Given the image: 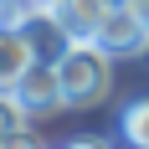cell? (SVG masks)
<instances>
[{
  "label": "cell",
  "mask_w": 149,
  "mask_h": 149,
  "mask_svg": "<svg viewBox=\"0 0 149 149\" xmlns=\"http://www.w3.org/2000/svg\"><path fill=\"white\" fill-rule=\"evenodd\" d=\"M113 62H118V57L103 52L93 36H77V41L67 46V57L57 62L67 108H93V103H103L108 93H113Z\"/></svg>",
  "instance_id": "1"
},
{
  "label": "cell",
  "mask_w": 149,
  "mask_h": 149,
  "mask_svg": "<svg viewBox=\"0 0 149 149\" xmlns=\"http://www.w3.org/2000/svg\"><path fill=\"white\" fill-rule=\"evenodd\" d=\"M93 41L103 52H113V57H144L149 52V31H144V21H139V10L129 0H113L103 10V21H98V31H93Z\"/></svg>",
  "instance_id": "2"
},
{
  "label": "cell",
  "mask_w": 149,
  "mask_h": 149,
  "mask_svg": "<svg viewBox=\"0 0 149 149\" xmlns=\"http://www.w3.org/2000/svg\"><path fill=\"white\" fill-rule=\"evenodd\" d=\"M15 103L26 108L31 118L67 108V98H62V77H57V62H36V67L21 77V82H15Z\"/></svg>",
  "instance_id": "3"
},
{
  "label": "cell",
  "mask_w": 149,
  "mask_h": 149,
  "mask_svg": "<svg viewBox=\"0 0 149 149\" xmlns=\"http://www.w3.org/2000/svg\"><path fill=\"white\" fill-rule=\"evenodd\" d=\"M36 67V52L21 36V26H0V93H15V82Z\"/></svg>",
  "instance_id": "4"
},
{
  "label": "cell",
  "mask_w": 149,
  "mask_h": 149,
  "mask_svg": "<svg viewBox=\"0 0 149 149\" xmlns=\"http://www.w3.org/2000/svg\"><path fill=\"white\" fill-rule=\"evenodd\" d=\"M108 5H113V0H62V5H57V15L72 26V36H93Z\"/></svg>",
  "instance_id": "5"
},
{
  "label": "cell",
  "mask_w": 149,
  "mask_h": 149,
  "mask_svg": "<svg viewBox=\"0 0 149 149\" xmlns=\"http://www.w3.org/2000/svg\"><path fill=\"white\" fill-rule=\"evenodd\" d=\"M118 139L129 149H149V98H134L118 113Z\"/></svg>",
  "instance_id": "6"
},
{
  "label": "cell",
  "mask_w": 149,
  "mask_h": 149,
  "mask_svg": "<svg viewBox=\"0 0 149 149\" xmlns=\"http://www.w3.org/2000/svg\"><path fill=\"white\" fill-rule=\"evenodd\" d=\"M26 123H31V113L15 103V93H0V139L15 134V129H26Z\"/></svg>",
  "instance_id": "7"
},
{
  "label": "cell",
  "mask_w": 149,
  "mask_h": 149,
  "mask_svg": "<svg viewBox=\"0 0 149 149\" xmlns=\"http://www.w3.org/2000/svg\"><path fill=\"white\" fill-rule=\"evenodd\" d=\"M0 149H46V139L26 123V129H15V134H5V139H0Z\"/></svg>",
  "instance_id": "8"
},
{
  "label": "cell",
  "mask_w": 149,
  "mask_h": 149,
  "mask_svg": "<svg viewBox=\"0 0 149 149\" xmlns=\"http://www.w3.org/2000/svg\"><path fill=\"white\" fill-rule=\"evenodd\" d=\"M67 149H108V139H72Z\"/></svg>",
  "instance_id": "9"
},
{
  "label": "cell",
  "mask_w": 149,
  "mask_h": 149,
  "mask_svg": "<svg viewBox=\"0 0 149 149\" xmlns=\"http://www.w3.org/2000/svg\"><path fill=\"white\" fill-rule=\"evenodd\" d=\"M129 5L139 10V21H144V31H149V0H129Z\"/></svg>",
  "instance_id": "10"
},
{
  "label": "cell",
  "mask_w": 149,
  "mask_h": 149,
  "mask_svg": "<svg viewBox=\"0 0 149 149\" xmlns=\"http://www.w3.org/2000/svg\"><path fill=\"white\" fill-rule=\"evenodd\" d=\"M26 5H52V10H57V5H62V0H26Z\"/></svg>",
  "instance_id": "11"
}]
</instances>
